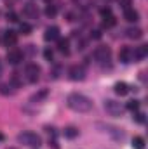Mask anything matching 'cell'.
<instances>
[{
    "mask_svg": "<svg viewBox=\"0 0 148 149\" xmlns=\"http://www.w3.org/2000/svg\"><path fill=\"white\" fill-rule=\"evenodd\" d=\"M66 104L70 109L77 113H87L92 109V101L84 94H70L66 97Z\"/></svg>",
    "mask_w": 148,
    "mask_h": 149,
    "instance_id": "6da1fadb",
    "label": "cell"
},
{
    "mask_svg": "<svg viewBox=\"0 0 148 149\" xmlns=\"http://www.w3.org/2000/svg\"><path fill=\"white\" fill-rule=\"evenodd\" d=\"M92 57H94V61H96L98 64H101V66L108 64V63H110V59H111L110 47H105V45L96 47V49H94V52H92Z\"/></svg>",
    "mask_w": 148,
    "mask_h": 149,
    "instance_id": "7a4b0ae2",
    "label": "cell"
},
{
    "mask_svg": "<svg viewBox=\"0 0 148 149\" xmlns=\"http://www.w3.org/2000/svg\"><path fill=\"white\" fill-rule=\"evenodd\" d=\"M18 141L23 144V146H30V148H38L42 144V137L33 134V132H23L18 135Z\"/></svg>",
    "mask_w": 148,
    "mask_h": 149,
    "instance_id": "3957f363",
    "label": "cell"
},
{
    "mask_svg": "<svg viewBox=\"0 0 148 149\" xmlns=\"http://www.w3.org/2000/svg\"><path fill=\"white\" fill-rule=\"evenodd\" d=\"M38 76H40V66H38L37 63L26 64V68H25V78H26V81L28 83H35L38 80Z\"/></svg>",
    "mask_w": 148,
    "mask_h": 149,
    "instance_id": "277c9868",
    "label": "cell"
},
{
    "mask_svg": "<svg viewBox=\"0 0 148 149\" xmlns=\"http://www.w3.org/2000/svg\"><path fill=\"white\" fill-rule=\"evenodd\" d=\"M103 108H105V111L108 113L110 116H122V113H124L122 104L117 102V101H113V99H106L105 104H103Z\"/></svg>",
    "mask_w": 148,
    "mask_h": 149,
    "instance_id": "5b68a950",
    "label": "cell"
},
{
    "mask_svg": "<svg viewBox=\"0 0 148 149\" xmlns=\"http://www.w3.org/2000/svg\"><path fill=\"white\" fill-rule=\"evenodd\" d=\"M68 74H70V80L80 81V80L85 78V68H84L82 64H75V66H72V68L68 70Z\"/></svg>",
    "mask_w": 148,
    "mask_h": 149,
    "instance_id": "8992f818",
    "label": "cell"
},
{
    "mask_svg": "<svg viewBox=\"0 0 148 149\" xmlns=\"http://www.w3.org/2000/svg\"><path fill=\"white\" fill-rule=\"evenodd\" d=\"M21 61H23V52H21V50L12 49V50L7 52V63H9V64L16 66V64H19Z\"/></svg>",
    "mask_w": 148,
    "mask_h": 149,
    "instance_id": "52a82bcc",
    "label": "cell"
},
{
    "mask_svg": "<svg viewBox=\"0 0 148 149\" xmlns=\"http://www.w3.org/2000/svg\"><path fill=\"white\" fill-rule=\"evenodd\" d=\"M118 61L124 63V64L132 63V49H129V47H122V49L118 50Z\"/></svg>",
    "mask_w": 148,
    "mask_h": 149,
    "instance_id": "ba28073f",
    "label": "cell"
},
{
    "mask_svg": "<svg viewBox=\"0 0 148 149\" xmlns=\"http://www.w3.org/2000/svg\"><path fill=\"white\" fill-rule=\"evenodd\" d=\"M59 38V28L58 26H49L45 28V33H44V40L45 42H54Z\"/></svg>",
    "mask_w": 148,
    "mask_h": 149,
    "instance_id": "9c48e42d",
    "label": "cell"
},
{
    "mask_svg": "<svg viewBox=\"0 0 148 149\" xmlns=\"http://www.w3.org/2000/svg\"><path fill=\"white\" fill-rule=\"evenodd\" d=\"M105 128H108L106 132L110 134L115 141H124V139H125V132H124L122 128H118V127H110V125H106Z\"/></svg>",
    "mask_w": 148,
    "mask_h": 149,
    "instance_id": "30bf717a",
    "label": "cell"
},
{
    "mask_svg": "<svg viewBox=\"0 0 148 149\" xmlns=\"http://www.w3.org/2000/svg\"><path fill=\"white\" fill-rule=\"evenodd\" d=\"M47 95H49V90H47V88H40L38 92H35V94L30 97V102H33V104H40V102H44V101L47 99Z\"/></svg>",
    "mask_w": 148,
    "mask_h": 149,
    "instance_id": "8fae6325",
    "label": "cell"
},
{
    "mask_svg": "<svg viewBox=\"0 0 148 149\" xmlns=\"http://www.w3.org/2000/svg\"><path fill=\"white\" fill-rule=\"evenodd\" d=\"M148 54V47L147 45H140V47H136L134 50H132V61H141V59H145Z\"/></svg>",
    "mask_w": 148,
    "mask_h": 149,
    "instance_id": "7c38bea8",
    "label": "cell"
},
{
    "mask_svg": "<svg viewBox=\"0 0 148 149\" xmlns=\"http://www.w3.org/2000/svg\"><path fill=\"white\" fill-rule=\"evenodd\" d=\"M125 37L131 38V40H140V38L143 37V30L138 28V26H131V28L125 30Z\"/></svg>",
    "mask_w": 148,
    "mask_h": 149,
    "instance_id": "4fadbf2b",
    "label": "cell"
},
{
    "mask_svg": "<svg viewBox=\"0 0 148 149\" xmlns=\"http://www.w3.org/2000/svg\"><path fill=\"white\" fill-rule=\"evenodd\" d=\"M124 17H125L127 23H136V21H140V12L131 7V9H125L124 10Z\"/></svg>",
    "mask_w": 148,
    "mask_h": 149,
    "instance_id": "5bb4252c",
    "label": "cell"
},
{
    "mask_svg": "<svg viewBox=\"0 0 148 149\" xmlns=\"http://www.w3.org/2000/svg\"><path fill=\"white\" fill-rule=\"evenodd\" d=\"M113 90H115V94H117V95L124 97V95H127V94H129V85H127L125 81H117V83H115V87H113Z\"/></svg>",
    "mask_w": 148,
    "mask_h": 149,
    "instance_id": "9a60e30c",
    "label": "cell"
},
{
    "mask_svg": "<svg viewBox=\"0 0 148 149\" xmlns=\"http://www.w3.org/2000/svg\"><path fill=\"white\" fill-rule=\"evenodd\" d=\"M23 14H25L26 17H32V19L38 17V9H37V5H33V3H26V5H25V9H23Z\"/></svg>",
    "mask_w": 148,
    "mask_h": 149,
    "instance_id": "2e32d148",
    "label": "cell"
},
{
    "mask_svg": "<svg viewBox=\"0 0 148 149\" xmlns=\"http://www.w3.org/2000/svg\"><path fill=\"white\" fill-rule=\"evenodd\" d=\"M16 42H18V33L16 31L9 30V31L4 33V43L5 45H16Z\"/></svg>",
    "mask_w": 148,
    "mask_h": 149,
    "instance_id": "e0dca14e",
    "label": "cell"
},
{
    "mask_svg": "<svg viewBox=\"0 0 148 149\" xmlns=\"http://www.w3.org/2000/svg\"><path fill=\"white\" fill-rule=\"evenodd\" d=\"M58 50L63 52V54L70 52V42H68V38H58Z\"/></svg>",
    "mask_w": 148,
    "mask_h": 149,
    "instance_id": "ac0fdd59",
    "label": "cell"
},
{
    "mask_svg": "<svg viewBox=\"0 0 148 149\" xmlns=\"http://www.w3.org/2000/svg\"><path fill=\"white\" fill-rule=\"evenodd\" d=\"M63 135L66 139H75V137H78V128L77 127H66L63 130Z\"/></svg>",
    "mask_w": 148,
    "mask_h": 149,
    "instance_id": "d6986e66",
    "label": "cell"
},
{
    "mask_svg": "<svg viewBox=\"0 0 148 149\" xmlns=\"http://www.w3.org/2000/svg\"><path fill=\"white\" fill-rule=\"evenodd\" d=\"M115 24H117V19H115V16H113V14L103 17V28H106V30H108V28H113Z\"/></svg>",
    "mask_w": 148,
    "mask_h": 149,
    "instance_id": "ffe728a7",
    "label": "cell"
},
{
    "mask_svg": "<svg viewBox=\"0 0 148 149\" xmlns=\"http://www.w3.org/2000/svg\"><path fill=\"white\" fill-rule=\"evenodd\" d=\"M145 144H147V142H145V139H143V137H140V135L132 139V148H134V149H145Z\"/></svg>",
    "mask_w": 148,
    "mask_h": 149,
    "instance_id": "44dd1931",
    "label": "cell"
},
{
    "mask_svg": "<svg viewBox=\"0 0 148 149\" xmlns=\"http://www.w3.org/2000/svg\"><path fill=\"white\" fill-rule=\"evenodd\" d=\"M44 12H45V16H49V17H54V16L58 14V9H56V5H47Z\"/></svg>",
    "mask_w": 148,
    "mask_h": 149,
    "instance_id": "7402d4cb",
    "label": "cell"
},
{
    "mask_svg": "<svg viewBox=\"0 0 148 149\" xmlns=\"http://www.w3.org/2000/svg\"><path fill=\"white\" fill-rule=\"evenodd\" d=\"M127 109L132 111V113H136L140 109V101H136V99H134V101H129V102H127Z\"/></svg>",
    "mask_w": 148,
    "mask_h": 149,
    "instance_id": "603a6c76",
    "label": "cell"
},
{
    "mask_svg": "<svg viewBox=\"0 0 148 149\" xmlns=\"http://www.w3.org/2000/svg\"><path fill=\"white\" fill-rule=\"evenodd\" d=\"M19 31H21L23 35H30V33H32V26H30L28 23H21V24H19Z\"/></svg>",
    "mask_w": 148,
    "mask_h": 149,
    "instance_id": "cb8c5ba5",
    "label": "cell"
},
{
    "mask_svg": "<svg viewBox=\"0 0 148 149\" xmlns=\"http://www.w3.org/2000/svg\"><path fill=\"white\" fill-rule=\"evenodd\" d=\"M11 88H12V85H11V83H9V85H7V83L0 85V92H2L4 95H9V94H12V90H11Z\"/></svg>",
    "mask_w": 148,
    "mask_h": 149,
    "instance_id": "d4e9b609",
    "label": "cell"
},
{
    "mask_svg": "<svg viewBox=\"0 0 148 149\" xmlns=\"http://www.w3.org/2000/svg\"><path fill=\"white\" fill-rule=\"evenodd\" d=\"M44 57H45L47 61H52V57H54V52H52L51 49H45V50H44Z\"/></svg>",
    "mask_w": 148,
    "mask_h": 149,
    "instance_id": "484cf974",
    "label": "cell"
},
{
    "mask_svg": "<svg viewBox=\"0 0 148 149\" xmlns=\"http://www.w3.org/2000/svg\"><path fill=\"white\" fill-rule=\"evenodd\" d=\"M120 2V5H122V9L125 10V9H131V5H132V0H118Z\"/></svg>",
    "mask_w": 148,
    "mask_h": 149,
    "instance_id": "4316f807",
    "label": "cell"
},
{
    "mask_svg": "<svg viewBox=\"0 0 148 149\" xmlns=\"http://www.w3.org/2000/svg\"><path fill=\"white\" fill-rule=\"evenodd\" d=\"M7 21H11V23H18V14H16V12H9V14H7Z\"/></svg>",
    "mask_w": 148,
    "mask_h": 149,
    "instance_id": "83f0119b",
    "label": "cell"
},
{
    "mask_svg": "<svg viewBox=\"0 0 148 149\" xmlns=\"http://www.w3.org/2000/svg\"><path fill=\"white\" fill-rule=\"evenodd\" d=\"M134 120H136L138 123H145V114H143V113H138V111H136V114H134Z\"/></svg>",
    "mask_w": 148,
    "mask_h": 149,
    "instance_id": "f1b7e54d",
    "label": "cell"
},
{
    "mask_svg": "<svg viewBox=\"0 0 148 149\" xmlns=\"http://www.w3.org/2000/svg\"><path fill=\"white\" fill-rule=\"evenodd\" d=\"M91 37L92 38H101V30H92V31H91Z\"/></svg>",
    "mask_w": 148,
    "mask_h": 149,
    "instance_id": "f546056e",
    "label": "cell"
},
{
    "mask_svg": "<svg viewBox=\"0 0 148 149\" xmlns=\"http://www.w3.org/2000/svg\"><path fill=\"white\" fill-rule=\"evenodd\" d=\"M110 14H111V10L108 9V7H105V9H101V16H103V17H105V16H110Z\"/></svg>",
    "mask_w": 148,
    "mask_h": 149,
    "instance_id": "4dcf8cb0",
    "label": "cell"
},
{
    "mask_svg": "<svg viewBox=\"0 0 148 149\" xmlns=\"http://www.w3.org/2000/svg\"><path fill=\"white\" fill-rule=\"evenodd\" d=\"M49 146H51L52 149H59V146H58V142H56V141H52V142H49Z\"/></svg>",
    "mask_w": 148,
    "mask_h": 149,
    "instance_id": "1f68e13d",
    "label": "cell"
},
{
    "mask_svg": "<svg viewBox=\"0 0 148 149\" xmlns=\"http://www.w3.org/2000/svg\"><path fill=\"white\" fill-rule=\"evenodd\" d=\"M2 141H4V134L0 132V142H2Z\"/></svg>",
    "mask_w": 148,
    "mask_h": 149,
    "instance_id": "d6a6232c",
    "label": "cell"
},
{
    "mask_svg": "<svg viewBox=\"0 0 148 149\" xmlns=\"http://www.w3.org/2000/svg\"><path fill=\"white\" fill-rule=\"evenodd\" d=\"M0 73H2V64H0Z\"/></svg>",
    "mask_w": 148,
    "mask_h": 149,
    "instance_id": "836d02e7",
    "label": "cell"
},
{
    "mask_svg": "<svg viewBox=\"0 0 148 149\" xmlns=\"http://www.w3.org/2000/svg\"><path fill=\"white\" fill-rule=\"evenodd\" d=\"M9 149H12V148H9Z\"/></svg>",
    "mask_w": 148,
    "mask_h": 149,
    "instance_id": "e575fe53",
    "label": "cell"
}]
</instances>
